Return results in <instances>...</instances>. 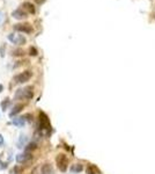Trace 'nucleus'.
<instances>
[{
  "label": "nucleus",
  "instance_id": "nucleus-1",
  "mask_svg": "<svg viewBox=\"0 0 155 174\" xmlns=\"http://www.w3.org/2000/svg\"><path fill=\"white\" fill-rule=\"evenodd\" d=\"M34 97V92H32V87L31 86H28L25 87L22 90H18L15 93V99H19V100H30Z\"/></svg>",
  "mask_w": 155,
  "mask_h": 174
},
{
  "label": "nucleus",
  "instance_id": "nucleus-2",
  "mask_svg": "<svg viewBox=\"0 0 155 174\" xmlns=\"http://www.w3.org/2000/svg\"><path fill=\"white\" fill-rule=\"evenodd\" d=\"M39 129L41 130H46L48 132L51 130V123H50V120L44 111H39Z\"/></svg>",
  "mask_w": 155,
  "mask_h": 174
},
{
  "label": "nucleus",
  "instance_id": "nucleus-3",
  "mask_svg": "<svg viewBox=\"0 0 155 174\" xmlns=\"http://www.w3.org/2000/svg\"><path fill=\"white\" fill-rule=\"evenodd\" d=\"M56 162H57V166H58L60 172H66V171H67V167H68V160H67V157L65 155H57Z\"/></svg>",
  "mask_w": 155,
  "mask_h": 174
},
{
  "label": "nucleus",
  "instance_id": "nucleus-4",
  "mask_svg": "<svg viewBox=\"0 0 155 174\" xmlns=\"http://www.w3.org/2000/svg\"><path fill=\"white\" fill-rule=\"evenodd\" d=\"M32 73L30 71H25V72H21L19 74H16L14 77V83L15 84H25L27 83L30 78H31Z\"/></svg>",
  "mask_w": 155,
  "mask_h": 174
},
{
  "label": "nucleus",
  "instance_id": "nucleus-5",
  "mask_svg": "<svg viewBox=\"0 0 155 174\" xmlns=\"http://www.w3.org/2000/svg\"><path fill=\"white\" fill-rule=\"evenodd\" d=\"M8 39L11 42H13L14 44H18V45H23L26 44L27 39L23 35H16V34H11L8 35Z\"/></svg>",
  "mask_w": 155,
  "mask_h": 174
},
{
  "label": "nucleus",
  "instance_id": "nucleus-6",
  "mask_svg": "<svg viewBox=\"0 0 155 174\" xmlns=\"http://www.w3.org/2000/svg\"><path fill=\"white\" fill-rule=\"evenodd\" d=\"M15 30H18V32H26V34H30L32 32V27L31 25H29V23H18V25H15Z\"/></svg>",
  "mask_w": 155,
  "mask_h": 174
},
{
  "label": "nucleus",
  "instance_id": "nucleus-7",
  "mask_svg": "<svg viewBox=\"0 0 155 174\" xmlns=\"http://www.w3.org/2000/svg\"><path fill=\"white\" fill-rule=\"evenodd\" d=\"M30 159H32V155L29 153V152H25V153H19L16 155V161L19 164H23V162H27Z\"/></svg>",
  "mask_w": 155,
  "mask_h": 174
},
{
  "label": "nucleus",
  "instance_id": "nucleus-8",
  "mask_svg": "<svg viewBox=\"0 0 155 174\" xmlns=\"http://www.w3.org/2000/svg\"><path fill=\"white\" fill-rule=\"evenodd\" d=\"M27 15H28V13H27L23 8H18V9H15L13 13H12V16H13L14 19H18V20L26 19Z\"/></svg>",
  "mask_w": 155,
  "mask_h": 174
},
{
  "label": "nucleus",
  "instance_id": "nucleus-9",
  "mask_svg": "<svg viewBox=\"0 0 155 174\" xmlns=\"http://www.w3.org/2000/svg\"><path fill=\"white\" fill-rule=\"evenodd\" d=\"M21 8H23L28 14H35V12H36L35 6L32 5L31 2H28V1L23 2V4H22V6H21Z\"/></svg>",
  "mask_w": 155,
  "mask_h": 174
},
{
  "label": "nucleus",
  "instance_id": "nucleus-10",
  "mask_svg": "<svg viewBox=\"0 0 155 174\" xmlns=\"http://www.w3.org/2000/svg\"><path fill=\"white\" fill-rule=\"evenodd\" d=\"M12 124L18 128H22L26 124V117H15L12 120Z\"/></svg>",
  "mask_w": 155,
  "mask_h": 174
},
{
  "label": "nucleus",
  "instance_id": "nucleus-11",
  "mask_svg": "<svg viewBox=\"0 0 155 174\" xmlns=\"http://www.w3.org/2000/svg\"><path fill=\"white\" fill-rule=\"evenodd\" d=\"M41 171H42V174H53V168L50 164H44L42 168H41Z\"/></svg>",
  "mask_w": 155,
  "mask_h": 174
},
{
  "label": "nucleus",
  "instance_id": "nucleus-12",
  "mask_svg": "<svg viewBox=\"0 0 155 174\" xmlns=\"http://www.w3.org/2000/svg\"><path fill=\"white\" fill-rule=\"evenodd\" d=\"M84 169V166L81 165V164H74V165H72L71 168H70V171H71V173H80L81 171Z\"/></svg>",
  "mask_w": 155,
  "mask_h": 174
},
{
  "label": "nucleus",
  "instance_id": "nucleus-13",
  "mask_svg": "<svg viewBox=\"0 0 155 174\" xmlns=\"http://www.w3.org/2000/svg\"><path fill=\"white\" fill-rule=\"evenodd\" d=\"M22 109H23V104H20V103H19V104L14 106L13 109H12V111L9 113V116H11V117H13V116H15L16 114H19Z\"/></svg>",
  "mask_w": 155,
  "mask_h": 174
},
{
  "label": "nucleus",
  "instance_id": "nucleus-14",
  "mask_svg": "<svg viewBox=\"0 0 155 174\" xmlns=\"http://www.w3.org/2000/svg\"><path fill=\"white\" fill-rule=\"evenodd\" d=\"M87 174H100V171H98V168L95 165H88Z\"/></svg>",
  "mask_w": 155,
  "mask_h": 174
},
{
  "label": "nucleus",
  "instance_id": "nucleus-15",
  "mask_svg": "<svg viewBox=\"0 0 155 174\" xmlns=\"http://www.w3.org/2000/svg\"><path fill=\"white\" fill-rule=\"evenodd\" d=\"M9 103H11V101H9V99L8 97H6L2 102H1V108H2V110H6L7 109V107L9 106Z\"/></svg>",
  "mask_w": 155,
  "mask_h": 174
},
{
  "label": "nucleus",
  "instance_id": "nucleus-16",
  "mask_svg": "<svg viewBox=\"0 0 155 174\" xmlns=\"http://www.w3.org/2000/svg\"><path fill=\"white\" fill-rule=\"evenodd\" d=\"M12 55L13 56H16V57H20V56H23L25 55V51L22 50V49H16V50H14L12 52Z\"/></svg>",
  "mask_w": 155,
  "mask_h": 174
},
{
  "label": "nucleus",
  "instance_id": "nucleus-17",
  "mask_svg": "<svg viewBox=\"0 0 155 174\" xmlns=\"http://www.w3.org/2000/svg\"><path fill=\"white\" fill-rule=\"evenodd\" d=\"M38 53V51H37V49L35 48V46H31L30 49H29V55L30 56H36Z\"/></svg>",
  "mask_w": 155,
  "mask_h": 174
},
{
  "label": "nucleus",
  "instance_id": "nucleus-18",
  "mask_svg": "<svg viewBox=\"0 0 155 174\" xmlns=\"http://www.w3.org/2000/svg\"><path fill=\"white\" fill-rule=\"evenodd\" d=\"M36 148V144L35 143H30V144H28V146L26 148L27 151H29V150H35Z\"/></svg>",
  "mask_w": 155,
  "mask_h": 174
},
{
  "label": "nucleus",
  "instance_id": "nucleus-19",
  "mask_svg": "<svg viewBox=\"0 0 155 174\" xmlns=\"http://www.w3.org/2000/svg\"><path fill=\"white\" fill-rule=\"evenodd\" d=\"M7 168V162H4V161L0 160V169H6Z\"/></svg>",
  "mask_w": 155,
  "mask_h": 174
},
{
  "label": "nucleus",
  "instance_id": "nucleus-20",
  "mask_svg": "<svg viewBox=\"0 0 155 174\" xmlns=\"http://www.w3.org/2000/svg\"><path fill=\"white\" fill-rule=\"evenodd\" d=\"M5 144V141H4V137H2V135L0 134V146H2Z\"/></svg>",
  "mask_w": 155,
  "mask_h": 174
},
{
  "label": "nucleus",
  "instance_id": "nucleus-21",
  "mask_svg": "<svg viewBox=\"0 0 155 174\" xmlns=\"http://www.w3.org/2000/svg\"><path fill=\"white\" fill-rule=\"evenodd\" d=\"M35 1H36L37 4H39V5H41V4H44V2H45V0H35Z\"/></svg>",
  "mask_w": 155,
  "mask_h": 174
},
{
  "label": "nucleus",
  "instance_id": "nucleus-22",
  "mask_svg": "<svg viewBox=\"0 0 155 174\" xmlns=\"http://www.w3.org/2000/svg\"><path fill=\"white\" fill-rule=\"evenodd\" d=\"M2 20H4V14H2V13H1V12H0V22H1Z\"/></svg>",
  "mask_w": 155,
  "mask_h": 174
},
{
  "label": "nucleus",
  "instance_id": "nucleus-23",
  "mask_svg": "<svg viewBox=\"0 0 155 174\" xmlns=\"http://www.w3.org/2000/svg\"><path fill=\"white\" fill-rule=\"evenodd\" d=\"M2 90H4V86H2V85H0V93H1Z\"/></svg>",
  "mask_w": 155,
  "mask_h": 174
}]
</instances>
